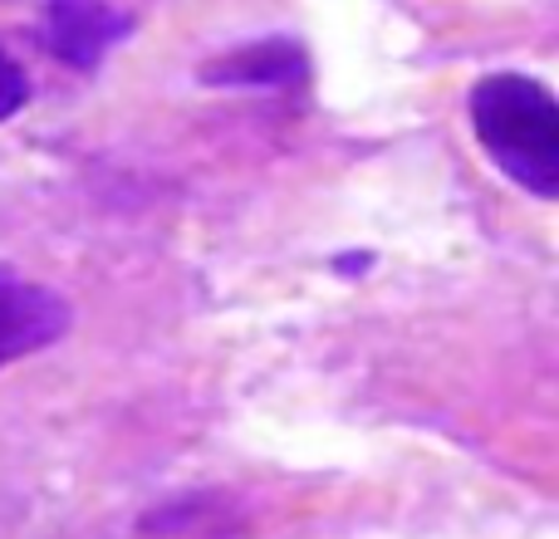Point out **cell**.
Returning <instances> with one entry per match:
<instances>
[{
	"mask_svg": "<svg viewBox=\"0 0 559 539\" xmlns=\"http://www.w3.org/2000/svg\"><path fill=\"white\" fill-rule=\"evenodd\" d=\"M472 128L491 163L540 202L559 196V113L550 84L531 74H486L472 84Z\"/></svg>",
	"mask_w": 559,
	"mask_h": 539,
	"instance_id": "cell-1",
	"label": "cell"
},
{
	"mask_svg": "<svg viewBox=\"0 0 559 539\" xmlns=\"http://www.w3.org/2000/svg\"><path fill=\"white\" fill-rule=\"evenodd\" d=\"M133 35L128 10L108 5V0H45L39 15V45L69 69H98L108 49H118Z\"/></svg>",
	"mask_w": 559,
	"mask_h": 539,
	"instance_id": "cell-2",
	"label": "cell"
},
{
	"mask_svg": "<svg viewBox=\"0 0 559 539\" xmlns=\"http://www.w3.org/2000/svg\"><path fill=\"white\" fill-rule=\"evenodd\" d=\"M69 319L74 314H69V299L59 289L0 265V368L59 344L69 334Z\"/></svg>",
	"mask_w": 559,
	"mask_h": 539,
	"instance_id": "cell-3",
	"label": "cell"
},
{
	"mask_svg": "<svg viewBox=\"0 0 559 539\" xmlns=\"http://www.w3.org/2000/svg\"><path fill=\"white\" fill-rule=\"evenodd\" d=\"M202 84L216 88H305L309 84V55L299 39L289 35H265L251 45H236L226 55L206 59Z\"/></svg>",
	"mask_w": 559,
	"mask_h": 539,
	"instance_id": "cell-4",
	"label": "cell"
},
{
	"mask_svg": "<svg viewBox=\"0 0 559 539\" xmlns=\"http://www.w3.org/2000/svg\"><path fill=\"white\" fill-rule=\"evenodd\" d=\"M25 104H29V74L5 55V49H0V123L15 118Z\"/></svg>",
	"mask_w": 559,
	"mask_h": 539,
	"instance_id": "cell-5",
	"label": "cell"
}]
</instances>
